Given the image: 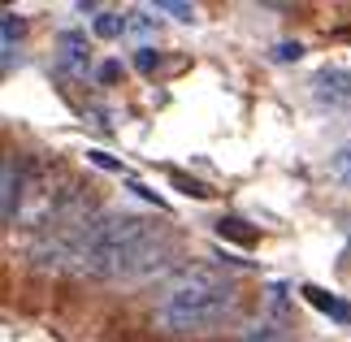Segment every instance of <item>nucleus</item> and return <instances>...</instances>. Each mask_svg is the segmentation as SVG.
I'll return each instance as SVG.
<instances>
[{
  "mask_svg": "<svg viewBox=\"0 0 351 342\" xmlns=\"http://www.w3.org/2000/svg\"><path fill=\"white\" fill-rule=\"evenodd\" d=\"M234 312H239V291L230 282L213 278L208 269H186L156 304L152 325L160 334H199V330H217Z\"/></svg>",
  "mask_w": 351,
  "mask_h": 342,
  "instance_id": "obj_1",
  "label": "nucleus"
},
{
  "mask_svg": "<svg viewBox=\"0 0 351 342\" xmlns=\"http://www.w3.org/2000/svg\"><path fill=\"white\" fill-rule=\"evenodd\" d=\"M57 191H52L48 182V169L44 165H35L31 173H26V182H22V208H18V221L26 225H39V221H52L57 217Z\"/></svg>",
  "mask_w": 351,
  "mask_h": 342,
  "instance_id": "obj_2",
  "label": "nucleus"
},
{
  "mask_svg": "<svg viewBox=\"0 0 351 342\" xmlns=\"http://www.w3.org/2000/svg\"><path fill=\"white\" fill-rule=\"evenodd\" d=\"M57 65L70 78H87V70H91V48H87V35L83 31H61L57 35Z\"/></svg>",
  "mask_w": 351,
  "mask_h": 342,
  "instance_id": "obj_3",
  "label": "nucleus"
},
{
  "mask_svg": "<svg viewBox=\"0 0 351 342\" xmlns=\"http://www.w3.org/2000/svg\"><path fill=\"white\" fill-rule=\"evenodd\" d=\"M313 95L330 108H351V74L347 70H321L313 78Z\"/></svg>",
  "mask_w": 351,
  "mask_h": 342,
  "instance_id": "obj_4",
  "label": "nucleus"
},
{
  "mask_svg": "<svg viewBox=\"0 0 351 342\" xmlns=\"http://www.w3.org/2000/svg\"><path fill=\"white\" fill-rule=\"evenodd\" d=\"M22 182H26V178L18 173L13 156H5V165H0V217H5V225L18 221V208H22Z\"/></svg>",
  "mask_w": 351,
  "mask_h": 342,
  "instance_id": "obj_5",
  "label": "nucleus"
},
{
  "mask_svg": "<svg viewBox=\"0 0 351 342\" xmlns=\"http://www.w3.org/2000/svg\"><path fill=\"white\" fill-rule=\"evenodd\" d=\"M300 295L313 304L317 312H326L330 321H339V325H351V304L339 295H330V291H321V286H300Z\"/></svg>",
  "mask_w": 351,
  "mask_h": 342,
  "instance_id": "obj_6",
  "label": "nucleus"
},
{
  "mask_svg": "<svg viewBox=\"0 0 351 342\" xmlns=\"http://www.w3.org/2000/svg\"><path fill=\"white\" fill-rule=\"evenodd\" d=\"M91 31H96V39H117V35H126V13H117V9H100V13H96V22H91Z\"/></svg>",
  "mask_w": 351,
  "mask_h": 342,
  "instance_id": "obj_7",
  "label": "nucleus"
},
{
  "mask_svg": "<svg viewBox=\"0 0 351 342\" xmlns=\"http://www.w3.org/2000/svg\"><path fill=\"white\" fill-rule=\"evenodd\" d=\"M22 31H26L22 13H13V9H5V13H0V35H5V65L13 61V44L22 39Z\"/></svg>",
  "mask_w": 351,
  "mask_h": 342,
  "instance_id": "obj_8",
  "label": "nucleus"
},
{
  "mask_svg": "<svg viewBox=\"0 0 351 342\" xmlns=\"http://www.w3.org/2000/svg\"><path fill=\"white\" fill-rule=\"evenodd\" d=\"M330 178H334V182H339L343 191H351V143L339 147V152L330 156Z\"/></svg>",
  "mask_w": 351,
  "mask_h": 342,
  "instance_id": "obj_9",
  "label": "nucleus"
},
{
  "mask_svg": "<svg viewBox=\"0 0 351 342\" xmlns=\"http://www.w3.org/2000/svg\"><path fill=\"white\" fill-rule=\"evenodd\" d=\"M156 13H169V18H178V22H195V18H199V13H195L191 5H182V0H160Z\"/></svg>",
  "mask_w": 351,
  "mask_h": 342,
  "instance_id": "obj_10",
  "label": "nucleus"
},
{
  "mask_svg": "<svg viewBox=\"0 0 351 342\" xmlns=\"http://www.w3.org/2000/svg\"><path fill=\"white\" fill-rule=\"evenodd\" d=\"M87 160H91V165H100V169H109V173H126V165H121L117 156L100 152V147H91V152H87Z\"/></svg>",
  "mask_w": 351,
  "mask_h": 342,
  "instance_id": "obj_11",
  "label": "nucleus"
},
{
  "mask_svg": "<svg viewBox=\"0 0 351 342\" xmlns=\"http://www.w3.org/2000/svg\"><path fill=\"white\" fill-rule=\"evenodd\" d=\"M304 57V44H300V39H295V44H291V39H282V44L274 48V61H282V65H287V61H300Z\"/></svg>",
  "mask_w": 351,
  "mask_h": 342,
  "instance_id": "obj_12",
  "label": "nucleus"
},
{
  "mask_svg": "<svg viewBox=\"0 0 351 342\" xmlns=\"http://www.w3.org/2000/svg\"><path fill=\"white\" fill-rule=\"evenodd\" d=\"M156 61H160V52H156V48H139V57H134V70L152 74V70H156Z\"/></svg>",
  "mask_w": 351,
  "mask_h": 342,
  "instance_id": "obj_13",
  "label": "nucleus"
},
{
  "mask_svg": "<svg viewBox=\"0 0 351 342\" xmlns=\"http://www.w3.org/2000/svg\"><path fill=\"white\" fill-rule=\"evenodd\" d=\"M243 221H234V217H230V221H221V234H234L239 243H256V230H239Z\"/></svg>",
  "mask_w": 351,
  "mask_h": 342,
  "instance_id": "obj_14",
  "label": "nucleus"
},
{
  "mask_svg": "<svg viewBox=\"0 0 351 342\" xmlns=\"http://www.w3.org/2000/svg\"><path fill=\"white\" fill-rule=\"evenodd\" d=\"M243 342H282V334L274 330V325H261V330H256V334H247Z\"/></svg>",
  "mask_w": 351,
  "mask_h": 342,
  "instance_id": "obj_15",
  "label": "nucleus"
},
{
  "mask_svg": "<svg viewBox=\"0 0 351 342\" xmlns=\"http://www.w3.org/2000/svg\"><path fill=\"white\" fill-rule=\"evenodd\" d=\"M117 74H121V65H117V61H104L100 70H96V78H100V83H117Z\"/></svg>",
  "mask_w": 351,
  "mask_h": 342,
  "instance_id": "obj_16",
  "label": "nucleus"
}]
</instances>
